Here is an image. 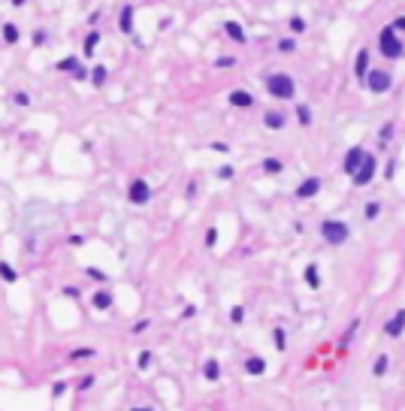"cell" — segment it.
I'll use <instances>...</instances> for the list:
<instances>
[{
  "instance_id": "obj_4",
  "label": "cell",
  "mask_w": 405,
  "mask_h": 411,
  "mask_svg": "<svg viewBox=\"0 0 405 411\" xmlns=\"http://www.w3.org/2000/svg\"><path fill=\"white\" fill-rule=\"evenodd\" d=\"M390 73L387 70H369L366 73V88H369L372 94H384V91H390Z\"/></svg>"
},
{
  "instance_id": "obj_37",
  "label": "cell",
  "mask_w": 405,
  "mask_h": 411,
  "mask_svg": "<svg viewBox=\"0 0 405 411\" xmlns=\"http://www.w3.org/2000/svg\"><path fill=\"white\" fill-rule=\"evenodd\" d=\"M85 272H88V278H94V281H106V272H100V269H94V266H88V269H85Z\"/></svg>"
},
{
  "instance_id": "obj_25",
  "label": "cell",
  "mask_w": 405,
  "mask_h": 411,
  "mask_svg": "<svg viewBox=\"0 0 405 411\" xmlns=\"http://www.w3.org/2000/svg\"><path fill=\"white\" fill-rule=\"evenodd\" d=\"M297 118H300V124H303V127H308V124H311V109H308L305 103H300V106H297Z\"/></svg>"
},
{
  "instance_id": "obj_43",
  "label": "cell",
  "mask_w": 405,
  "mask_h": 411,
  "mask_svg": "<svg viewBox=\"0 0 405 411\" xmlns=\"http://www.w3.org/2000/svg\"><path fill=\"white\" fill-rule=\"evenodd\" d=\"M142 330H148V317H142V321L133 324V333H142Z\"/></svg>"
},
{
  "instance_id": "obj_33",
  "label": "cell",
  "mask_w": 405,
  "mask_h": 411,
  "mask_svg": "<svg viewBox=\"0 0 405 411\" xmlns=\"http://www.w3.org/2000/svg\"><path fill=\"white\" fill-rule=\"evenodd\" d=\"M378 212H381V206H378V203H366V209H363V215H366L369 221H372V218H378Z\"/></svg>"
},
{
  "instance_id": "obj_14",
  "label": "cell",
  "mask_w": 405,
  "mask_h": 411,
  "mask_svg": "<svg viewBox=\"0 0 405 411\" xmlns=\"http://www.w3.org/2000/svg\"><path fill=\"white\" fill-rule=\"evenodd\" d=\"M245 372L248 375H263L266 372V360L263 357H248L245 360Z\"/></svg>"
},
{
  "instance_id": "obj_34",
  "label": "cell",
  "mask_w": 405,
  "mask_h": 411,
  "mask_svg": "<svg viewBox=\"0 0 405 411\" xmlns=\"http://www.w3.org/2000/svg\"><path fill=\"white\" fill-rule=\"evenodd\" d=\"M233 175H236V170H233V167H230V164H227V167H221V170H218V178H224V181H230V178H233Z\"/></svg>"
},
{
  "instance_id": "obj_41",
  "label": "cell",
  "mask_w": 405,
  "mask_h": 411,
  "mask_svg": "<svg viewBox=\"0 0 405 411\" xmlns=\"http://www.w3.org/2000/svg\"><path fill=\"white\" fill-rule=\"evenodd\" d=\"M91 384H94V375H85L79 381V390H91Z\"/></svg>"
},
{
  "instance_id": "obj_28",
  "label": "cell",
  "mask_w": 405,
  "mask_h": 411,
  "mask_svg": "<svg viewBox=\"0 0 405 411\" xmlns=\"http://www.w3.org/2000/svg\"><path fill=\"white\" fill-rule=\"evenodd\" d=\"M151 363H154V354H151V351H142V354L136 357V366H139V369H148Z\"/></svg>"
},
{
  "instance_id": "obj_24",
  "label": "cell",
  "mask_w": 405,
  "mask_h": 411,
  "mask_svg": "<svg viewBox=\"0 0 405 411\" xmlns=\"http://www.w3.org/2000/svg\"><path fill=\"white\" fill-rule=\"evenodd\" d=\"M272 342H275L278 351H284V348H287V333H284L281 327H275V330H272Z\"/></svg>"
},
{
  "instance_id": "obj_44",
  "label": "cell",
  "mask_w": 405,
  "mask_h": 411,
  "mask_svg": "<svg viewBox=\"0 0 405 411\" xmlns=\"http://www.w3.org/2000/svg\"><path fill=\"white\" fill-rule=\"evenodd\" d=\"M387 136H393V124H384L381 127V139H387Z\"/></svg>"
},
{
  "instance_id": "obj_45",
  "label": "cell",
  "mask_w": 405,
  "mask_h": 411,
  "mask_svg": "<svg viewBox=\"0 0 405 411\" xmlns=\"http://www.w3.org/2000/svg\"><path fill=\"white\" fill-rule=\"evenodd\" d=\"M218 67H233V58L227 55V58H218Z\"/></svg>"
},
{
  "instance_id": "obj_2",
  "label": "cell",
  "mask_w": 405,
  "mask_h": 411,
  "mask_svg": "<svg viewBox=\"0 0 405 411\" xmlns=\"http://www.w3.org/2000/svg\"><path fill=\"white\" fill-rule=\"evenodd\" d=\"M378 49H381L384 58H402L405 55V45L399 42V36H396V31H393L390 25L378 34Z\"/></svg>"
},
{
  "instance_id": "obj_35",
  "label": "cell",
  "mask_w": 405,
  "mask_h": 411,
  "mask_svg": "<svg viewBox=\"0 0 405 411\" xmlns=\"http://www.w3.org/2000/svg\"><path fill=\"white\" fill-rule=\"evenodd\" d=\"M390 28H393L396 34H405V15H396V18L390 21Z\"/></svg>"
},
{
  "instance_id": "obj_46",
  "label": "cell",
  "mask_w": 405,
  "mask_h": 411,
  "mask_svg": "<svg viewBox=\"0 0 405 411\" xmlns=\"http://www.w3.org/2000/svg\"><path fill=\"white\" fill-rule=\"evenodd\" d=\"M34 42H36V45H42V42H46V31H36V34H34Z\"/></svg>"
},
{
  "instance_id": "obj_21",
  "label": "cell",
  "mask_w": 405,
  "mask_h": 411,
  "mask_svg": "<svg viewBox=\"0 0 405 411\" xmlns=\"http://www.w3.org/2000/svg\"><path fill=\"white\" fill-rule=\"evenodd\" d=\"M260 170L266 172V175H278V172L284 170V164H281V161H278V157H266V161H263V164H260Z\"/></svg>"
},
{
  "instance_id": "obj_36",
  "label": "cell",
  "mask_w": 405,
  "mask_h": 411,
  "mask_svg": "<svg viewBox=\"0 0 405 411\" xmlns=\"http://www.w3.org/2000/svg\"><path fill=\"white\" fill-rule=\"evenodd\" d=\"M290 31H294V34H303V31H305V21L294 15V18H290Z\"/></svg>"
},
{
  "instance_id": "obj_47",
  "label": "cell",
  "mask_w": 405,
  "mask_h": 411,
  "mask_svg": "<svg viewBox=\"0 0 405 411\" xmlns=\"http://www.w3.org/2000/svg\"><path fill=\"white\" fill-rule=\"evenodd\" d=\"M73 76H76L79 82H82V79H88V73H85V67H79V70H76V73H73Z\"/></svg>"
},
{
  "instance_id": "obj_22",
  "label": "cell",
  "mask_w": 405,
  "mask_h": 411,
  "mask_svg": "<svg viewBox=\"0 0 405 411\" xmlns=\"http://www.w3.org/2000/svg\"><path fill=\"white\" fill-rule=\"evenodd\" d=\"M0 278H3L6 284H15V281H18V272H15L6 260H0Z\"/></svg>"
},
{
  "instance_id": "obj_18",
  "label": "cell",
  "mask_w": 405,
  "mask_h": 411,
  "mask_svg": "<svg viewBox=\"0 0 405 411\" xmlns=\"http://www.w3.org/2000/svg\"><path fill=\"white\" fill-rule=\"evenodd\" d=\"M0 34H3V39H6V42H9V45H15V42H18V28H15V25H12V21H3V28H0Z\"/></svg>"
},
{
  "instance_id": "obj_42",
  "label": "cell",
  "mask_w": 405,
  "mask_h": 411,
  "mask_svg": "<svg viewBox=\"0 0 405 411\" xmlns=\"http://www.w3.org/2000/svg\"><path fill=\"white\" fill-rule=\"evenodd\" d=\"M209 148H212V151H221V154H224V151H230V145H227V142H212Z\"/></svg>"
},
{
  "instance_id": "obj_5",
  "label": "cell",
  "mask_w": 405,
  "mask_h": 411,
  "mask_svg": "<svg viewBox=\"0 0 405 411\" xmlns=\"http://www.w3.org/2000/svg\"><path fill=\"white\" fill-rule=\"evenodd\" d=\"M127 200L133 206H145L151 200V188H148V181L145 178H133L130 181V188H127Z\"/></svg>"
},
{
  "instance_id": "obj_12",
  "label": "cell",
  "mask_w": 405,
  "mask_h": 411,
  "mask_svg": "<svg viewBox=\"0 0 405 411\" xmlns=\"http://www.w3.org/2000/svg\"><path fill=\"white\" fill-rule=\"evenodd\" d=\"M354 73H357V79H366V73H369V52H366V49H360V52H357Z\"/></svg>"
},
{
  "instance_id": "obj_6",
  "label": "cell",
  "mask_w": 405,
  "mask_h": 411,
  "mask_svg": "<svg viewBox=\"0 0 405 411\" xmlns=\"http://www.w3.org/2000/svg\"><path fill=\"white\" fill-rule=\"evenodd\" d=\"M351 178H354V185H357V188L369 185L372 178H375V154H366V157H363V164H360V170L354 172Z\"/></svg>"
},
{
  "instance_id": "obj_27",
  "label": "cell",
  "mask_w": 405,
  "mask_h": 411,
  "mask_svg": "<svg viewBox=\"0 0 405 411\" xmlns=\"http://www.w3.org/2000/svg\"><path fill=\"white\" fill-rule=\"evenodd\" d=\"M79 67H82V64H79L76 58H64V61H58V70H67L70 76H73V73H76Z\"/></svg>"
},
{
  "instance_id": "obj_17",
  "label": "cell",
  "mask_w": 405,
  "mask_h": 411,
  "mask_svg": "<svg viewBox=\"0 0 405 411\" xmlns=\"http://www.w3.org/2000/svg\"><path fill=\"white\" fill-rule=\"evenodd\" d=\"M305 284H308L311 290H318V287H321V272H318V266H314V263H308V266H305Z\"/></svg>"
},
{
  "instance_id": "obj_49",
  "label": "cell",
  "mask_w": 405,
  "mask_h": 411,
  "mask_svg": "<svg viewBox=\"0 0 405 411\" xmlns=\"http://www.w3.org/2000/svg\"><path fill=\"white\" fill-rule=\"evenodd\" d=\"M9 3H12V6H25L28 0H9Z\"/></svg>"
},
{
  "instance_id": "obj_32",
  "label": "cell",
  "mask_w": 405,
  "mask_h": 411,
  "mask_svg": "<svg viewBox=\"0 0 405 411\" xmlns=\"http://www.w3.org/2000/svg\"><path fill=\"white\" fill-rule=\"evenodd\" d=\"M85 357H94V351L91 348H79V351L70 354V360H85Z\"/></svg>"
},
{
  "instance_id": "obj_39",
  "label": "cell",
  "mask_w": 405,
  "mask_h": 411,
  "mask_svg": "<svg viewBox=\"0 0 405 411\" xmlns=\"http://www.w3.org/2000/svg\"><path fill=\"white\" fill-rule=\"evenodd\" d=\"M64 296H67V300H79V287L67 284V287H64Z\"/></svg>"
},
{
  "instance_id": "obj_20",
  "label": "cell",
  "mask_w": 405,
  "mask_h": 411,
  "mask_svg": "<svg viewBox=\"0 0 405 411\" xmlns=\"http://www.w3.org/2000/svg\"><path fill=\"white\" fill-rule=\"evenodd\" d=\"M97 45H100V34H97V31H91V34L85 36V49H82V52H85V58H91V55L97 52Z\"/></svg>"
},
{
  "instance_id": "obj_13",
  "label": "cell",
  "mask_w": 405,
  "mask_h": 411,
  "mask_svg": "<svg viewBox=\"0 0 405 411\" xmlns=\"http://www.w3.org/2000/svg\"><path fill=\"white\" fill-rule=\"evenodd\" d=\"M202 378H206V381H218V378H221V363H218L215 357H209V360L202 363Z\"/></svg>"
},
{
  "instance_id": "obj_16",
  "label": "cell",
  "mask_w": 405,
  "mask_h": 411,
  "mask_svg": "<svg viewBox=\"0 0 405 411\" xmlns=\"http://www.w3.org/2000/svg\"><path fill=\"white\" fill-rule=\"evenodd\" d=\"M224 34L230 36L233 42H245V31H242L239 21H224Z\"/></svg>"
},
{
  "instance_id": "obj_9",
  "label": "cell",
  "mask_w": 405,
  "mask_h": 411,
  "mask_svg": "<svg viewBox=\"0 0 405 411\" xmlns=\"http://www.w3.org/2000/svg\"><path fill=\"white\" fill-rule=\"evenodd\" d=\"M321 191V178L318 175H308V178H303V185L297 188V197L300 200H308V197H314Z\"/></svg>"
},
{
  "instance_id": "obj_29",
  "label": "cell",
  "mask_w": 405,
  "mask_h": 411,
  "mask_svg": "<svg viewBox=\"0 0 405 411\" xmlns=\"http://www.w3.org/2000/svg\"><path fill=\"white\" fill-rule=\"evenodd\" d=\"M278 52H281V55L297 52V39H278Z\"/></svg>"
},
{
  "instance_id": "obj_31",
  "label": "cell",
  "mask_w": 405,
  "mask_h": 411,
  "mask_svg": "<svg viewBox=\"0 0 405 411\" xmlns=\"http://www.w3.org/2000/svg\"><path fill=\"white\" fill-rule=\"evenodd\" d=\"M230 321H233V324H242V321H245V308L233 306V308H230Z\"/></svg>"
},
{
  "instance_id": "obj_19",
  "label": "cell",
  "mask_w": 405,
  "mask_h": 411,
  "mask_svg": "<svg viewBox=\"0 0 405 411\" xmlns=\"http://www.w3.org/2000/svg\"><path fill=\"white\" fill-rule=\"evenodd\" d=\"M263 124H266L269 130H281V127H284V115H281V112H266V115H263Z\"/></svg>"
},
{
  "instance_id": "obj_26",
  "label": "cell",
  "mask_w": 405,
  "mask_h": 411,
  "mask_svg": "<svg viewBox=\"0 0 405 411\" xmlns=\"http://www.w3.org/2000/svg\"><path fill=\"white\" fill-rule=\"evenodd\" d=\"M106 73H109V70L103 67V64H100V67H94V70H91V82H94L97 88H100V85H106Z\"/></svg>"
},
{
  "instance_id": "obj_38",
  "label": "cell",
  "mask_w": 405,
  "mask_h": 411,
  "mask_svg": "<svg viewBox=\"0 0 405 411\" xmlns=\"http://www.w3.org/2000/svg\"><path fill=\"white\" fill-rule=\"evenodd\" d=\"M215 242H218V230H215V227H209V233H206V245L212 248Z\"/></svg>"
},
{
  "instance_id": "obj_48",
  "label": "cell",
  "mask_w": 405,
  "mask_h": 411,
  "mask_svg": "<svg viewBox=\"0 0 405 411\" xmlns=\"http://www.w3.org/2000/svg\"><path fill=\"white\" fill-rule=\"evenodd\" d=\"M67 242H70V245H85V239H82V236H70Z\"/></svg>"
},
{
  "instance_id": "obj_10",
  "label": "cell",
  "mask_w": 405,
  "mask_h": 411,
  "mask_svg": "<svg viewBox=\"0 0 405 411\" xmlns=\"http://www.w3.org/2000/svg\"><path fill=\"white\" fill-rule=\"evenodd\" d=\"M230 106H236V109H248V106H254V97H251L245 88H236V91H230Z\"/></svg>"
},
{
  "instance_id": "obj_11",
  "label": "cell",
  "mask_w": 405,
  "mask_h": 411,
  "mask_svg": "<svg viewBox=\"0 0 405 411\" xmlns=\"http://www.w3.org/2000/svg\"><path fill=\"white\" fill-rule=\"evenodd\" d=\"M118 31L121 34H133V6L127 3L124 9H121V15H118Z\"/></svg>"
},
{
  "instance_id": "obj_15",
  "label": "cell",
  "mask_w": 405,
  "mask_h": 411,
  "mask_svg": "<svg viewBox=\"0 0 405 411\" xmlns=\"http://www.w3.org/2000/svg\"><path fill=\"white\" fill-rule=\"evenodd\" d=\"M91 306L97 308V311H106V308H112V293H109V290H97V293L91 296Z\"/></svg>"
},
{
  "instance_id": "obj_23",
  "label": "cell",
  "mask_w": 405,
  "mask_h": 411,
  "mask_svg": "<svg viewBox=\"0 0 405 411\" xmlns=\"http://www.w3.org/2000/svg\"><path fill=\"white\" fill-rule=\"evenodd\" d=\"M387 363H390V357H387V354H381V357L375 360V366H372L375 378H384V375H387Z\"/></svg>"
},
{
  "instance_id": "obj_8",
  "label": "cell",
  "mask_w": 405,
  "mask_h": 411,
  "mask_svg": "<svg viewBox=\"0 0 405 411\" xmlns=\"http://www.w3.org/2000/svg\"><path fill=\"white\" fill-rule=\"evenodd\" d=\"M384 333H387L390 339H399V336H402L405 333V308H399V311L384 324Z\"/></svg>"
},
{
  "instance_id": "obj_3",
  "label": "cell",
  "mask_w": 405,
  "mask_h": 411,
  "mask_svg": "<svg viewBox=\"0 0 405 411\" xmlns=\"http://www.w3.org/2000/svg\"><path fill=\"white\" fill-rule=\"evenodd\" d=\"M348 224L345 221H339V218H330V221H324L321 224V236L324 242H330V245H342V242H348Z\"/></svg>"
},
{
  "instance_id": "obj_30",
  "label": "cell",
  "mask_w": 405,
  "mask_h": 411,
  "mask_svg": "<svg viewBox=\"0 0 405 411\" xmlns=\"http://www.w3.org/2000/svg\"><path fill=\"white\" fill-rule=\"evenodd\" d=\"M12 100H15V106H31V94L28 91H15Z\"/></svg>"
},
{
  "instance_id": "obj_40",
  "label": "cell",
  "mask_w": 405,
  "mask_h": 411,
  "mask_svg": "<svg viewBox=\"0 0 405 411\" xmlns=\"http://www.w3.org/2000/svg\"><path fill=\"white\" fill-rule=\"evenodd\" d=\"M64 393H67V384H64V381H58V384H55V390H52V396L58 399V396H64Z\"/></svg>"
},
{
  "instance_id": "obj_7",
  "label": "cell",
  "mask_w": 405,
  "mask_h": 411,
  "mask_svg": "<svg viewBox=\"0 0 405 411\" xmlns=\"http://www.w3.org/2000/svg\"><path fill=\"white\" fill-rule=\"evenodd\" d=\"M363 157H366V148H363V145H354V148L345 154V161H342V170L348 172V175H354V172L360 170Z\"/></svg>"
},
{
  "instance_id": "obj_1",
  "label": "cell",
  "mask_w": 405,
  "mask_h": 411,
  "mask_svg": "<svg viewBox=\"0 0 405 411\" xmlns=\"http://www.w3.org/2000/svg\"><path fill=\"white\" fill-rule=\"evenodd\" d=\"M266 91L275 100H294L297 85H294V79L287 73H272V76H266Z\"/></svg>"
}]
</instances>
